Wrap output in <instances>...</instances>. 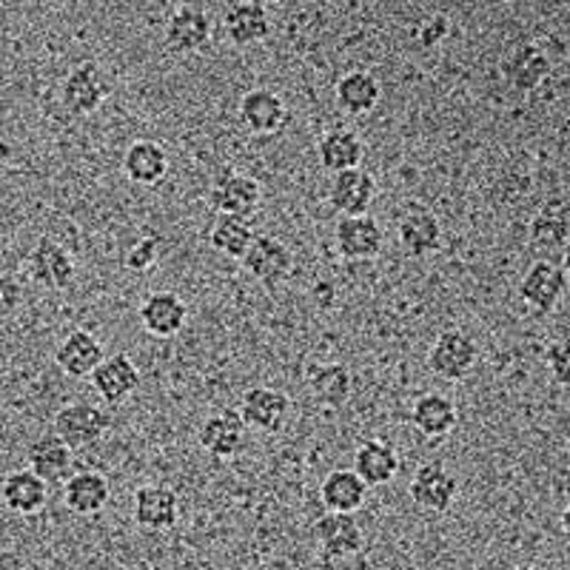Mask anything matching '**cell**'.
Wrapping results in <instances>:
<instances>
[{
	"label": "cell",
	"instance_id": "obj_1",
	"mask_svg": "<svg viewBox=\"0 0 570 570\" xmlns=\"http://www.w3.org/2000/svg\"><path fill=\"white\" fill-rule=\"evenodd\" d=\"M480 363V345L471 334L460 328L442 331L436 343L428 351V368L431 374L448 380V383H460L476 368Z\"/></svg>",
	"mask_w": 570,
	"mask_h": 570
},
{
	"label": "cell",
	"instance_id": "obj_2",
	"mask_svg": "<svg viewBox=\"0 0 570 570\" xmlns=\"http://www.w3.org/2000/svg\"><path fill=\"white\" fill-rule=\"evenodd\" d=\"M27 274L40 288L63 292V288L75 283L78 263H75V257H71V252L63 243L55 240V237H40L27 257Z\"/></svg>",
	"mask_w": 570,
	"mask_h": 570
},
{
	"label": "cell",
	"instance_id": "obj_3",
	"mask_svg": "<svg viewBox=\"0 0 570 570\" xmlns=\"http://www.w3.org/2000/svg\"><path fill=\"white\" fill-rule=\"evenodd\" d=\"M109 414L91 402H69L55 414V436L66 442L71 451L89 448L100 442V436L109 431Z\"/></svg>",
	"mask_w": 570,
	"mask_h": 570
},
{
	"label": "cell",
	"instance_id": "obj_4",
	"mask_svg": "<svg viewBox=\"0 0 570 570\" xmlns=\"http://www.w3.org/2000/svg\"><path fill=\"white\" fill-rule=\"evenodd\" d=\"M212 208L217 214H232V217H252L263 203V186L252 175L223 169L214 177L212 186Z\"/></svg>",
	"mask_w": 570,
	"mask_h": 570
},
{
	"label": "cell",
	"instance_id": "obj_5",
	"mask_svg": "<svg viewBox=\"0 0 570 570\" xmlns=\"http://www.w3.org/2000/svg\"><path fill=\"white\" fill-rule=\"evenodd\" d=\"M109 80L98 63H80L66 75L60 86V100L71 115H91L109 98Z\"/></svg>",
	"mask_w": 570,
	"mask_h": 570
},
{
	"label": "cell",
	"instance_id": "obj_6",
	"mask_svg": "<svg viewBox=\"0 0 570 570\" xmlns=\"http://www.w3.org/2000/svg\"><path fill=\"white\" fill-rule=\"evenodd\" d=\"M414 505L428 513H445L454 505L456 493H460V482L445 465L440 462H428V465L416 468L414 480L409 488Z\"/></svg>",
	"mask_w": 570,
	"mask_h": 570
},
{
	"label": "cell",
	"instance_id": "obj_7",
	"mask_svg": "<svg viewBox=\"0 0 570 570\" xmlns=\"http://www.w3.org/2000/svg\"><path fill=\"white\" fill-rule=\"evenodd\" d=\"M243 440H246V422H243L240 411L234 409L208 414L197 431V442L214 460H232L234 454H240Z\"/></svg>",
	"mask_w": 570,
	"mask_h": 570
},
{
	"label": "cell",
	"instance_id": "obj_8",
	"mask_svg": "<svg viewBox=\"0 0 570 570\" xmlns=\"http://www.w3.org/2000/svg\"><path fill=\"white\" fill-rule=\"evenodd\" d=\"M243 266L263 285H277L285 277H292L294 254L292 248L277 240V237H272V234H257L248 254L243 257Z\"/></svg>",
	"mask_w": 570,
	"mask_h": 570
},
{
	"label": "cell",
	"instance_id": "obj_9",
	"mask_svg": "<svg viewBox=\"0 0 570 570\" xmlns=\"http://www.w3.org/2000/svg\"><path fill=\"white\" fill-rule=\"evenodd\" d=\"M212 40V18L200 7H177L166 20V49L175 55H195Z\"/></svg>",
	"mask_w": 570,
	"mask_h": 570
},
{
	"label": "cell",
	"instance_id": "obj_10",
	"mask_svg": "<svg viewBox=\"0 0 570 570\" xmlns=\"http://www.w3.org/2000/svg\"><path fill=\"white\" fill-rule=\"evenodd\" d=\"M334 243L337 252L351 263H368V259L380 257L385 243V234L374 217H343L334 228Z\"/></svg>",
	"mask_w": 570,
	"mask_h": 570
},
{
	"label": "cell",
	"instance_id": "obj_11",
	"mask_svg": "<svg viewBox=\"0 0 570 570\" xmlns=\"http://www.w3.org/2000/svg\"><path fill=\"white\" fill-rule=\"evenodd\" d=\"M240 416L259 434H277L288 420V396L268 385L248 389L240 400Z\"/></svg>",
	"mask_w": 570,
	"mask_h": 570
},
{
	"label": "cell",
	"instance_id": "obj_12",
	"mask_svg": "<svg viewBox=\"0 0 570 570\" xmlns=\"http://www.w3.org/2000/svg\"><path fill=\"white\" fill-rule=\"evenodd\" d=\"M374 200H376V180L371 171L351 169V171H343V175L331 177L328 203L337 208L343 217H365Z\"/></svg>",
	"mask_w": 570,
	"mask_h": 570
},
{
	"label": "cell",
	"instance_id": "obj_13",
	"mask_svg": "<svg viewBox=\"0 0 570 570\" xmlns=\"http://www.w3.org/2000/svg\"><path fill=\"white\" fill-rule=\"evenodd\" d=\"M564 285H568V277H564L562 266H557L551 259H539L537 266L528 268V274L522 277L519 294H522V299L531 305L533 312L548 314L564 297Z\"/></svg>",
	"mask_w": 570,
	"mask_h": 570
},
{
	"label": "cell",
	"instance_id": "obj_14",
	"mask_svg": "<svg viewBox=\"0 0 570 570\" xmlns=\"http://www.w3.org/2000/svg\"><path fill=\"white\" fill-rule=\"evenodd\" d=\"M135 522L142 531H169L180 517V499L166 485H142L135 491Z\"/></svg>",
	"mask_w": 570,
	"mask_h": 570
},
{
	"label": "cell",
	"instance_id": "obj_15",
	"mask_svg": "<svg viewBox=\"0 0 570 570\" xmlns=\"http://www.w3.org/2000/svg\"><path fill=\"white\" fill-rule=\"evenodd\" d=\"M91 389L98 391L109 405H120L140 389V371L129 354L106 356L98 371L91 374Z\"/></svg>",
	"mask_w": 570,
	"mask_h": 570
},
{
	"label": "cell",
	"instance_id": "obj_16",
	"mask_svg": "<svg viewBox=\"0 0 570 570\" xmlns=\"http://www.w3.org/2000/svg\"><path fill=\"white\" fill-rule=\"evenodd\" d=\"M104 360V343L89 331H71L55 351V363L71 380H86V376L91 380V374L98 371Z\"/></svg>",
	"mask_w": 570,
	"mask_h": 570
},
{
	"label": "cell",
	"instance_id": "obj_17",
	"mask_svg": "<svg viewBox=\"0 0 570 570\" xmlns=\"http://www.w3.org/2000/svg\"><path fill=\"white\" fill-rule=\"evenodd\" d=\"M0 499L18 517H32V513L43 511L46 502H49V485L32 468H18L0 482Z\"/></svg>",
	"mask_w": 570,
	"mask_h": 570
},
{
	"label": "cell",
	"instance_id": "obj_18",
	"mask_svg": "<svg viewBox=\"0 0 570 570\" xmlns=\"http://www.w3.org/2000/svg\"><path fill=\"white\" fill-rule=\"evenodd\" d=\"M314 539L323 548V553L334 559L354 557L363 551V528L351 513H325L314 522Z\"/></svg>",
	"mask_w": 570,
	"mask_h": 570
},
{
	"label": "cell",
	"instance_id": "obj_19",
	"mask_svg": "<svg viewBox=\"0 0 570 570\" xmlns=\"http://www.w3.org/2000/svg\"><path fill=\"white\" fill-rule=\"evenodd\" d=\"M240 120L254 135H277L288 124V106L272 89H252L240 100Z\"/></svg>",
	"mask_w": 570,
	"mask_h": 570
},
{
	"label": "cell",
	"instance_id": "obj_20",
	"mask_svg": "<svg viewBox=\"0 0 570 570\" xmlns=\"http://www.w3.org/2000/svg\"><path fill=\"white\" fill-rule=\"evenodd\" d=\"M396 237L409 257H428L442 246V223L428 208H411L396 223Z\"/></svg>",
	"mask_w": 570,
	"mask_h": 570
},
{
	"label": "cell",
	"instance_id": "obj_21",
	"mask_svg": "<svg viewBox=\"0 0 570 570\" xmlns=\"http://www.w3.org/2000/svg\"><path fill=\"white\" fill-rule=\"evenodd\" d=\"M223 29L234 46H252L272 35V14L257 0H240L232 3L223 14Z\"/></svg>",
	"mask_w": 570,
	"mask_h": 570
},
{
	"label": "cell",
	"instance_id": "obj_22",
	"mask_svg": "<svg viewBox=\"0 0 570 570\" xmlns=\"http://www.w3.org/2000/svg\"><path fill=\"white\" fill-rule=\"evenodd\" d=\"M142 328L155 337H175L188 320V305L175 292H155L140 303Z\"/></svg>",
	"mask_w": 570,
	"mask_h": 570
},
{
	"label": "cell",
	"instance_id": "obj_23",
	"mask_svg": "<svg viewBox=\"0 0 570 570\" xmlns=\"http://www.w3.org/2000/svg\"><path fill=\"white\" fill-rule=\"evenodd\" d=\"M111 485L100 471H78L71 473L63 488V502L71 513L80 517H95L109 505Z\"/></svg>",
	"mask_w": 570,
	"mask_h": 570
},
{
	"label": "cell",
	"instance_id": "obj_24",
	"mask_svg": "<svg viewBox=\"0 0 570 570\" xmlns=\"http://www.w3.org/2000/svg\"><path fill=\"white\" fill-rule=\"evenodd\" d=\"M320 499L328 513H351L354 517L368 499V485L354 473V468H337L320 485Z\"/></svg>",
	"mask_w": 570,
	"mask_h": 570
},
{
	"label": "cell",
	"instance_id": "obj_25",
	"mask_svg": "<svg viewBox=\"0 0 570 570\" xmlns=\"http://www.w3.org/2000/svg\"><path fill=\"white\" fill-rule=\"evenodd\" d=\"M354 473L368 488L389 485L396 473H400V454H396V448L385 440L363 442L354 454Z\"/></svg>",
	"mask_w": 570,
	"mask_h": 570
},
{
	"label": "cell",
	"instance_id": "obj_26",
	"mask_svg": "<svg viewBox=\"0 0 570 570\" xmlns=\"http://www.w3.org/2000/svg\"><path fill=\"white\" fill-rule=\"evenodd\" d=\"M320 166L325 171H334V175H343L351 169H363L365 157V142L360 140V135L351 129H331L325 131L323 140L317 146Z\"/></svg>",
	"mask_w": 570,
	"mask_h": 570
},
{
	"label": "cell",
	"instance_id": "obj_27",
	"mask_svg": "<svg viewBox=\"0 0 570 570\" xmlns=\"http://www.w3.org/2000/svg\"><path fill=\"white\" fill-rule=\"evenodd\" d=\"M124 171L135 186H155L169 171V151L155 140H135L126 149Z\"/></svg>",
	"mask_w": 570,
	"mask_h": 570
},
{
	"label": "cell",
	"instance_id": "obj_28",
	"mask_svg": "<svg viewBox=\"0 0 570 570\" xmlns=\"http://www.w3.org/2000/svg\"><path fill=\"white\" fill-rule=\"evenodd\" d=\"M29 468L38 473L46 485L63 482L71 476V448L60 436L46 434L29 445Z\"/></svg>",
	"mask_w": 570,
	"mask_h": 570
},
{
	"label": "cell",
	"instance_id": "obj_29",
	"mask_svg": "<svg viewBox=\"0 0 570 570\" xmlns=\"http://www.w3.org/2000/svg\"><path fill=\"white\" fill-rule=\"evenodd\" d=\"M456 405L448 400L445 394H422L411 409V425L420 431L422 436H431V440H440L448 436L456 428Z\"/></svg>",
	"mask_w": 570,
	"mask_h": 570
},
{
	"label": "cell",
	"instance_id": "obj_30",
	"mask_svg": "<svg viewBox=\"0 0 570 570\" xmlns=\"http://www.w3.org/2000/svg\"><path fill=\"white\" fill-rule=\"evenodd\" d=\"M380 80L371 75V71H348L334 86V100H337L340 109L345 115H368V111L376 109L380 104Z\"/></svg>",
	"mask_w": 570,
	"mask_h": 570
},
{
	"label": "cell",
	"instance_id": "obj_31",
	"mask_svg": "<svg viewBox=\"0 0 570 570\" xmlns=\"http://www.w3.org/2000/svg\"><path fill=\"white\" fill-rule=\"evenodd\" d=\"M531 243L544 252L570 243V208L562 200H548L531 220Z\"/></svg>",
	"mask_w": 570,
	"mask_h": 570
},
{
	"label": "cell",
	"instance_id": "obj_32",
	"mask_svg": "<svg viewBox=\"0 0 570 570\" xmlns=\"http://www.w3.org/2000/svg\"><path fill=\"white\" fill-rule=\"evenodd\" d=\"M254 226L248 217H232V214H220L217 220H214L212 234H208V240H212V248H217L220 254L232 259H243L248 254L254 243Z\"/></svg>",
	"mask_w": 570,
	"mask_h": 570
},
{
	"label": "cell",
	"instance_id": "obj_33",
	"mask_svg": "<svg viewBox=\"0 0 570 570\" xmlns=\"http://www.w3.org/2000/svg\"><path fill=\"white\" fill-rule=\"evenodd\" d=\"M548 75H551V60L533 43L522 46L511 58V63H508V78L522 91H533L537 86H542Z\"/></svg>",
	"mask_w": 570,
	"mask_h": 570
},
{
	"label": "cell",
	"instance_id": "obj_34",
	"mask_svg": "<svg viewBox=\"0 0 570 570\" xmlns=\"http://www.w3.org/2000/svg\"><path fill=\"white\" fill-rule=\"evenodd\" d=\"M308 385H312L314 396H317L320 402L340 409V405H345V400L351 396V385L354 383H351V374L345 365L331 363V365H317V368H312Z\"/></svg>",
	"mask_w": 570,
	"mask_h": 570
},
{
	"label": "cell",
	"instance_id": "obj_35",
	"mask_svg": "<svg viewBox=\"0 0 570 570\" xmlns=\"http://www.w3.org/2000/svg\"><path fill=\"white\" fill-rule=\"evenodd\" d=\"M157 259H160V237H155V234L140 237V240H135L126 248V268H129V272H149Z\"/></svg>",
	"mask_w": 570,
	"mask_h": 570
},
{
	"label": "cell",
	"instance_id": "obj_36",
	"mask_svg": "<svg viewBox=\"0 0 570 570\" xmlns=\"http://www.w3.org/2000/svg\"><path fill=\"white\" fill-rule=\"evenodd\" d=\"M544 363L559 385H570V337L553 340L544 351Z\"/></svg>",
	"mask_w": 570,
	"mask_h": 570
},
{
	"label": "cell",
	"instance_id": "obj_37",
	"mask_svg": "<svg viewBox=\"0 0 570 570\" xmlns=\"http://www.w3.org/2000/svg\"><path fill=\"white\" fill-rule=\"evenodd\" d=\"M20 299H23V288H20L18 279L12 274L0 272V320L12 317L20 308Z\"/></svg>",
	"mask_w": 570,
	"mask_h": 570
},
{
	"label": "cell",
	"instance_id": "obj_38",
	"mask_svg": "<svg viewBox=\"0 0 570 570\" xmlns=\"http://www.w3.org/2000/svg\"><path fill=\"white\" fill-rule=\"evenodd\" d=\"M445 32H448L445 14H434V18H428L425 23H422L420 35H416V43H420V46H434V43H440L442 38H445Z\"/></svg>",
	"mask_w": 570,
	"mask_h": 570
},
{
	"label": "cell",
	"instance_id": "obj_39",
	"mask_svg": "<svg viewBox=\"0 0 570 570\" xmlns=\"http://www.w3.org/2000/svg\"><path fill=\"white\" fill-rule=\"evenodd\" d=\"M559 525H562V533L570 539V505L564 508L562 517H559Z\"/></svg>",
	"mask_w": 570,
	"mask_h": 570
},
{
	"label": "cell",
	"instance_id": "obj_40",
	"mask_svg": "<svg viewBox=\"0 0 570 570\" xmlns=\"http://www.w3.org/2000/svg\"><path fill=\"white\" fill-rule=\"evenodd\" d=\"M562 272H564V277L570 279V243L562 248Z\"/></svg>",
	"mask_w": 570,
	"mask_h": 570
},
{
	"label": "cell",
	"instance_id": "obj_41",
	"mask_svg": "<svg viewBox=\"0 0 570 570\" xmlns=\"http://www.w3.org/2000/svg\"><path fill=\"white\" fill-rule=\"evenodd\" d=\"M513 570H542V568H537V564H517Z\"/></svg>",
	"mask_w": 570,
	"mask_h": 570
}]
</instances>
